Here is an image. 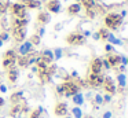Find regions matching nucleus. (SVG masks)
Wrapping results in <instances>:
<instances>
[{
    "label": "nucleus",
    "instance_id": "f257e3e1",
    "mask_svg": "<svg viewBox=\"0 0 128 118\" xmlns=\"http://www.w3.org/2000/svg\"><path fill=\"white\" fill-rule=\"evenodd\" d=\"M105 22H106L108 26H110V27L114 29V27H117L120 23H121V16H117L116 14H110V15L105 19Z\"/></svg>",
    "mask_w": 128,
    "mask_h": 118
},
{
    "label": "nucleus",
    "instance_id": "f03ea898",
    "mask_svg": "<svg viewBox=\"0 0 128 118\" xmlns=\"http://www.w3.org/2000/svg\"><path fill=\"white\" fill-rule=\"evenodd\" d=\"M68 41H69V43H73V44H81L84 41V37L77 36V34H72V36H69Z\"/></svg>",
    "mask_w": 128,
    "mask_h": 118
},
{
    "label": "nucleus",
    "instance_id": "7ed1b4c3",
    "mask_svg": "<svg viewBox=\"0 0 128 118\" xmlns=\"http://www.w3.org/2000/svg\"><path fill=\"white\" fill-rule=\"evenodd\" d=\"M48 8H50L52 12H58V11H59V4H58V1H55V0H51V1L48 3Z\"/></svg>",
    "mask_w": 128,
    "mask_h": 118
},
{
    "label": "nucleus",
    "instance_id": "20e7f679",
    "mask_svg": "<svg viewBox=\"0 0 128 118\" xmlns=\"http://www.w3.org/2000/svg\"><path fill=\"white\" fill-rule=\"evenodd\" d=\"M30 48H32V43H25V44H24V45L20 48V52H21L22 55H25V54H28V52L30 51Z\"/></svg>",
    "mask_w": 128,
    "mask_h": 118
},
{
    "label": "nucleus",
    "instance_id": "39448f33",
    "mask_svg": "<svg viewBox=\"0 0 128 118\" xmlns=\"http://www.w3.org/2000/svg\"><path fill=\"white\" fill-rule=\"evenodd\" d=\"M100 67H102V62H100L99 59H95L94 62H92V70H94L95 73H98V71L100 70Z\"/></svg>",
    "mask_w": 128,
    "mask_h": 118
},
{
    "label": "nucleus",
    "instance_id": "423d86ee",
    "mask_svg": "<svg viewBox=\"0 0 128 118\" xmlns=\"http://www.w3.org/2000/svg\"><path fill=\"white\" fill-rule=\"evenodd\" d=\"M73 102H74V103H77V104H83V103H84L83 95H81V93H77V95H74V96H73Z\"/></svg>",
    "mask_w": 128,
    "mask_h": 118
},
{
    "label": "nucleus",
    "instance_id": "0eeeda50",
    "mask_svg": "<svg viewBox=\"0 0 128 118\" xmlns=\"http://www.w3.org/2000/svg\"><path fill=\"white\" fill-rule=\"evenodd\" d=\"M69 14H77L78 11H80V5L78 4H73V5H70L69 7Z\"/></svg>",
    "mask_w": 128,
    "mask_h": 118
},
{
    "label": "nucleus",
    "instance_id": "6e6552de",
    "mask_svg": "<svg viewBox=\"0 0 128 118\" xmlns=\"http://www.w3.org/2000/svg\"><path fill=\"white\" fill-rule=\"evenodd\" d=\"M43 55H44V59L46 60H52L54 59V56H52V52H51V51H44V54H43Z\"/></svg>",
    "mask_w": 128,
    "mask_h": 118
},
{
    "label": "nucleus",
    "instance_id": "1a4fd4ad",
    "mask_svg": "<svg viewBox=\"0 0 128 118\" xmlns=\"http://www.w3.org/2000/svg\"><path fill=\"white\" fill-rule=\"evenodd\" d=\"M73 114H74L76 118H81V110L78 109V107H74V109H73Z\"/></svg>",
    "mask_w": 128,
    "mask_h": 118
},
{
    "label": "nucleus",
    "instance_id": "9d476101",
    "mask_svg": "<svg viewBox=\"0 0 128 118\" xmlns=\"http://www.w3.org/2000/svg\"><path fill=\"white\" fill-rule=\"evenodd\" d=\"M118 81H120V85H121V87H124V85H125V76H124V74H120V76H118Z\"/></svg>",
    "mask_w": 128,
    "mask_h": 118
},
{
    "label": "nucleus",
    "instance_id": "9b49d317",
    "mask_svg": "<svg viewBox=\"0 0 128 118\" xmlns=\"http://www.w3.org/2000/svg\"><path fill=\"white\" fill-rule=\"evenodd\" d=\"M61 54H62V51H61V49H56V52H55V58H56V59H58V58H61Z\"/></svg>",
    "mask_w": 128,
    "mask_h": 118
},
{
    "label": "nucleus",
    "instance_id": "f8f14e48",
    "mask_svg": "<svg viewBox=\"0 0 128 118\" xmlns=\"http://www.w3.org/2000/svg\"><path fill=\"white\" fill-rule=\"evenodd\" d=\"M112 117V113H105V114H103V118H110Z\"/></svg>",
    "mask_w": 128,
    "mask_h": 118
},
{
    "label": "nucleus",
    "instance_id": "ddd939ff",
    "mask_svg": "<svg viewBox=\"0 0 128 118\" xmlns=\"http://www.w3.org/2000/svg\"><path fill=\"white\" fill-rule=\"evenodd\" d=\"M96 102H98V103H102V98H100L99 95L96 96Z\"/></svg>",
    "mask_w": 128,
    "mask_h": 118
},
{
    "label": "nucleus",
    "instance_id": "4468645a",
    "mask_svg": "<svg viewBox=\"0 0 128 118\" xmlns=\"http://www.w3.org/2000/svg\"><path fill=\"white\" fill-rule=\"evenodd\" d=\"M2 43H3V41H2V40H0V45H2Z\"/></svg>",
    "mask_w": 128,
    "mask_h": 118
}]
</instances>
